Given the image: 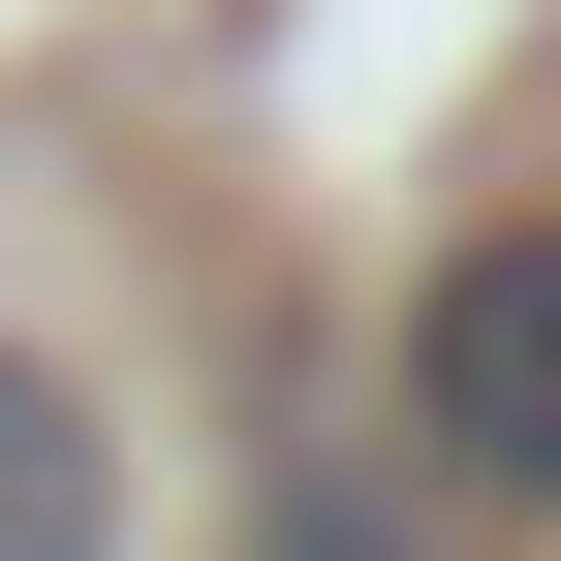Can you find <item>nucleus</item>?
Returning <instances> with one entry per match:
<instances>
[{
	"mask_svg": "<svg viewBox=\"0 0 561 561\" xmlns=\"http://www.w3.org/2000/svg\"><path fill=\"white\" fill-rule=\"evenodd\" d=\"M405 468H437L468 530H561V187H500V219H437V280H405Z\"/></svg>",
	"mask_w": 561,
	"mask_h": 561,
	"instance_id": "obj_1",
	"label": "nucleus"
},
{
	"mask_svg": "<svg viewBox=\"0 0 561 561\" xmlns=\"http://www.w3.org/2000/svg\"><path fill=\"white\" fill-rule=\"evenodd\" d=\"M250 561H468V500L375 437V405H280L250 437Z\"/></svg>",
	"mask_w": 561,
	"mask_h": 561,
	"instance_id": "obj_2",
	"label": "nucleus"
},
{
	"mask_svg": "<svg viewBox=\"0 0 561 561\" xmlns=\"http://www.w3.org/2000/svg\"><path fill=\"white\" fill-rule=\"evenodd\" d=\"M0 561H125V405H94V343H32V312H0Z\"/></svg>",
	"mask_w": 561,
	"mask_h": 561,
	"instance_id": "obj_3",
	"label": "nucleus"
}]
</instances>
